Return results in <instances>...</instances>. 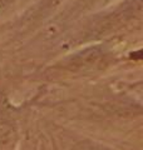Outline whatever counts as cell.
I'll return each instance as SVG.
<instances>
[{"instance_id":"6da1fadb","label":"cell","mask_w":143,"mask_h":150,"mask_svg":"<svg viewBox=\"0 0 143 150\" xmlns=\"http://www.w3.org/2000/svg\"><path fill=\"white\" fill-rule=\"evenodd\" d=\"M16 142V134L11 125L0 124V150H11Z\"/></svg>"},{"instance_id":"7a4b0ae2","label":"cell","mask_w":143,"mask_h":150,"mask_svg":"<svg viewBox=\"0 0 143 150\" xmlns=\"http://www.w3.org/2000/svg\"><path fill=\"white\" fill-rule=\"evenodd\" d=\"M1 5H3V4H1V1H0V8H1Z\"/></svg>"}]
</instances>
